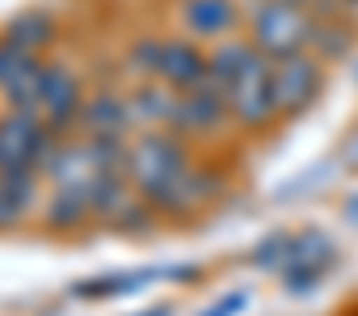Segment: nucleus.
<instances>
[{
    "label": "nucleus",
    "instance_id": "nucleus-4",
    "mask_svg": "<svg viewBox=\"0 0 358 316\" xmlns=\"http://www.w3.org/2000/svg\"><path fill=\"white\" fill-rule=\"evenodd\" d=\"M55 143V131L34 110H9L0 118V173H43Z\"/></svg>",
    "mask_w": 358,
    "mask_h": 316
},
{
    "label": "nucleus",
    "instance_id": "nucleus-13",
    "mask_svg": "<svg viewBox=\"0 0 358 316\" xmlns=\"http://www.w3.org/2000/svg\"><path fill=\"white\" fill-rule=\"evenodd\" d=\"M51 34H55V22H51V13L47 9H26V13H17L9 26H5V43H13V47H22V51H43L47 43H51Z\"/></svg>",
    "mask_w": 358,
    "mask_h": 316
},
{
    "label": "nucleus",
    "instance_id": "nucleus-2",
    "mask_svg": "<svg viewBox=\"0 0 358 316\" xmlns=\"http://www.w3.org/2000/svg\"><path fill=\"white\" fill-rule=\"evenodd\" d=\"M211 80L224 89L228 110L241 127L262 131L278 118L274 59H266L249 38H220L211 51Z\"/></svg>",
    "mask_w": 358,
    "mask_h": 316
},
{
    "label": "nucleus",
    "instance_id": "nucleus-17",
    "mask_svg": "<svg viewBox=\"0 0 358 316\" xmlns=\"http://www.w3.org/2000/svg\"><path fill=\"white\" fill-rule=\"evenodd\" d=\"M345 5H358V0H345Z\"/></svg>",
    "mask_w": 358,
    "mask_h": 316
},
{
    "label": "nucleus",
    "instance_id": "nucleus-15",
    "mask_svg": "<svg viewBox=\"0 0 358 316\" xmlns=\"http://www.w3.org/2000/svg\"><path fill=\"white\" fill-rule=\"evenodd\" d=\"M245 303H249V295L245 291H232V295H220L211 308H203L199 316H236V312H245Z\"/></svg>",
    "mask_w": 358,
    "mask_h": 316
},
{
    "label": "nucleus",
    "instance_id": "nucleus-10",
    "mask_svg": "<svg viewBox=\"0 0 358 316\" xmlns=\"http://www.w3.org/2000/svg\"><path fill=\"white\" fill-rule=\"evenodd\" d=\"M241 13H236V0H186L182 5V26L194 38H232Z\"/></svg>",
    "mask_w": 358,
    "mask_h": 316
},
{
    "label": "nucleus",
    "instance_id": "nucleus-14",
    "mask_svg": "<svg viewBox=\"0 0 358 316\" xmlns=\"http://www.w3.org/2000/svg\"><path fill=\"white\" fill-rule=\"evenodd\" d=\"M93 220V199L76 194V190H51L47 199V211H43V224L47 228H59V232H72L80 224Z\"/></svg>",
    "mask_w": 358,
    "mask_h": 316
},
{
    "label": "nucleus",
    "instance_id": "nucleus-8",
    "mask_svg": "<svg viewBox=\"0 0 358 316\" xmlns=\"http://www.w3.org/2000/svg\"><path fill=\"white\" fill-rule=\"evenodd\" d=\"M228 118H232V110H228L224 89H220L215 80H207V85L182 93V101H177V122H173V131H177V135H211V131H220Z\"/></svg>",
    "mask_w": 358,
    "mask_h": 316
},
{
    "label": "nucleus",
    "instance_id": "nucleus-1",
    "mask_svg": "<svg viewBox=\"0 0 358 316\" xmlns=\"http://www.w3.org/2000/svg\"><path fill=\"white\" fill-rule=\"evenodd\" d=\"M127 182L152 211H164V215H190L215 190V182L203 169H194L177 131H164V127L143 131L127 143Z\"/></svg>",
    "mask_w": 358,
    "mask_h": 316
},
{
    "label": "nucleus",
    "instance_id": "nucleus-7",
    "mask_svg": "<svg viewBox=\"0 0 358 316\" xmlns=\"http://www.w3.org/2000/svg\"><path fill=\"white\" fill-rule=\"evenodd\" d=\"M156 80H164L169 89L186 93L211 80V55L194 43V38H160V68Z\"/></svg>",
    "mask_w": 358,
    "mask_h": 316
},
{
    "label": "nucleus",
    "instance_id": "nucleus-12",
    "mask_svg": "<svg viewBox=\"0 0 358 316\" xmlns=\"http://www.w3.org/2000/svg\"><path fill=\"white\" fill-rule=\"evenodd\" d=\"M38 178L43 173H0V228H17L34 199H38Z\"/></svg>",
    "mask_w": 358,
    "mask_h": 316
},
{
    "label": "nucleus",
    "instance_id": "nucleus-3",
    "mask_svg": "<svg viewBox=\"0 0 358 316\" xmlns=\"http://www.w3.org/2000/svg\"><path fill=\"white\" fill-rule=\"evenodd\" d=\"M320 13L295 5V0H257L249 13V43L266 59H287L299 51H312Z\"/></svg>",
    "mask_w": 358,
    "mask_h": 316
},
{
    "label": "nucleus",
    "instance_id": "nucleus-5",
    "mask_svg": "<svg viewBox=\"0 0 358 316\" xmlns=\"http://www.w3.org/2000/svg\"><path fill=\"white\" fill-rule=\"evenodd\" d=\"M324 85V68L312 51L274 59V97H278V114H299L316 101Z\"/></svg>",
    "mask_w": 358,
    "mask_h": 316
},
{
    "label": "nucleus",
    "instance_id": "nucleus-11",
    "mask_svg": "<svg viewBox=\"0 0 358 316\" xmlns=\"http://www.w3.org/2000/svg\"><path fill=\"white\" fill-rule=\"evenodd\" d=\"M177 101H182V93L169 89L164 80H143L131 93L135 122H152V127H164V131H173V122H177Z\"/></svg>",
    "mask_w": 358,
    "mask_h": 316
},
{
    "label": "nucleus",
    "instance_id": "nucleus-9",
    "mask_svg": "<svg viewBox=\"0 0 358 316\" xmlns=\"http://www.w3.org/2000/svg\"><path fill=\"white\" fill-rule=\"evenodd\" d=\"M135 122V110H131V97H118V93H97L80 106V118L76 127L93 139H127Z\"/></svg>",
    "mask_w": 358,
    "mask_h": 316
},
{
    "label": "nucleus",
    "instance_id": "nucleus-6",
    "mask_svg": "<svg viewBox=\"0 0 358 316\" xmlns=\"http://www.w3.org/2000/svg\"><path fill=\"white\" fill-rule=\"evenodd\" d=\"M80 80L76 72H68L64 64H47L43 68V85H38V101H34V114L51 127V131H64L80 118Z\"/></svg>",
    "mask_w": 358,
    "mask_h": 316
},
{
    "label": "nucleus",
    "instance_id": "nucleus-16",
    "mask_svg": "<svg viewBox=\"0 0 358 316\" xmlns=\"http://www.w3.org/2000/svg\"><path fill=\"white\" fill-rule=\"evenodd\" d=\"M295 5H303V9H312V13H320V5H324V0H295ZM329 5H333V0H329Z\"/></svg>",
    "mask_w": 358,
    "mask_h": 316
}]
</instances>
